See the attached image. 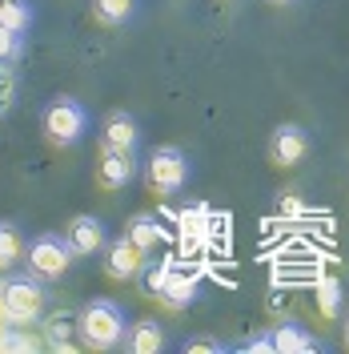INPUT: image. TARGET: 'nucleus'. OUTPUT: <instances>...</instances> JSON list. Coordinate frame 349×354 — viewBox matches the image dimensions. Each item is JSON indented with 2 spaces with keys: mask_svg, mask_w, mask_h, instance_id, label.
<instances>
[{
  "mask_svg": "<svg viewBox=\"0 0 349 354\" xmlns=\"http://www.w3.org/2000/svg\"><path fill=\"white\" fill-rule=\"evenodd\" d=\"M0 306H4V318L12 326H37L48 310V290H44V278L37 274H12L4 270L0 278Z\"/></svg>",
  "mask_w": 349,
  "mask_h": 354,
  "instance_id": "obj_1",
  "label": "nucleus"
},
{
  "mask_svg": "<svg viewBox=\"0 0 349 354\" xmlns=\"http://www.w3.org/2000/svg\"><path fill=\"white\" fill-rule=\"evenodd\" d=\"M77 330H81V342H85L88 351H117V346H125L129 318H125L121 302H112V298H92V302H85L81 314H77Z\"/></svg>",
  "mask_w": 349,
  "mask_h": 354,
  "instance_id": "obj_2",
  "label": "nucleus"
},
{
  "mask_svg": "<svg viewBox=\"0 0 349 354\" xmlns=\"http://www.w3.org/2000/svg\"><path fill=\"white\" fill-rule=\"evenodd\" d=\"M41 129L48 137V145L72 149V145L85 141V133H88V109L77 97H52L41 113Z\"/></svg>",
  "mask_w": 349,
  "mask_h": 354,
  "instance_id": "obj_3",
  "label": "nucleus"
},
{
  "mask_svg": "<svg viewBox=\"0 0 349 354\" xmlns=\"http://www.w3.org/2000/svg\"><path fill=\"white\" fill-rule=\"evenodd\" d=\"M72 258H77V254L68 250L65 234H57V230H44L32 242H24V270L37 274V278H44V282L65 278L68 270H72Z\"/></svg>",
  "mask_w": 349,
  "mask_h": 354,
  "instance_id": "obj_4",
  "label": "nucleus"
},
{
  "mask_svg": "<svg viewBox=\"0 0 349 354\" xmlns=\"http://www.w3.org/2000/svg\"><path fill=\"white\" fill-rule=\"evenodd\" d=\"M189 157L181 145H157L149 153V165H145V177H149V189L157 198H177L185 185H189Z\"/></svg>",
  "mask_w": 349,
  "mask_h": 354,
  "instance_id": "obj_5",
  "label": "nucleus"
},
{
  "mask_svg": "<svg viewBox=\"0 0 349 354\" xmlns=\"http://www.w3.org/2000/svg\"><path fill=\"white\" fill-rule=\"evenodd\" d=\"M149 258H153V254H145L129 234H121V238L105 242V274H109L112 282H132V278L145 270Z\"/></svg>",
  "mask_w": 349,
  "mask_h": 354,
  "instance_id": "obj_6",
  "label": "nucleus"
},
{
  "mask_svg": "<svg viewBox=\"0 0 349 354\" xmlns=\"http://www.w3.org/2000/svg\"><path fill=\"white\" fill-rule=\"evenodd\" d=\"M306 157H309V133H306V125L285 121V125H277V129L269 133V161H273L277 169L301 165Z\"/></svg>",
  "mask_w": 349,
  "mask_h": 354,
  "instance_id": "obj_7",
  "label": "nucleus"
},
{
  "mask_svg": "<svg viewBox=\"0 0 349 354\" xmlns=\"http://www.w3.org/2000/svg\"><path fill=\"white\" fill-rule=\"evenodd\" d=\"M137 177V149H109L101 145V157H97V185L105 194H121Z\"/></svg>",
  "mask_w": 349,
  "mask_h": 354,
  "instance_id": "obj_8",
  "label": "nucleus"
},
{
  "mask_svg": "<svg viewBox=\"0 0 349 354\" xmlns=\"http://www.w3.org/2000/svg\"><path fill=\"white\" fill-rule=\"evenodd\" d=\"M65 242H68V250H72L77 258H92L97 250H105L109 230H105V221L92 218V214H77V218L65 225Z\"/></svg>",
  "mask_w": 349,
  "mask_h": 354,
  "instance_id": "obj_9",
  "label": "nucleus"
},
{
  "mask_svg": "<svg viewBox=\"0 0 349 354\" xmlns=\"http://www.w3.org/2000/svg\"><path fill=\"white\" fill-rule=\"evenodd\" d=\"M273 354H313L321 351V338L309 330L306 322H297V318H285L273 326Z\"/></svg>",
  "mask_w": 349,
  "mask_h": 354,
  "instance_id": "obj_10",
  "label": "nucleus"
},
{
  "mask_svg": "<svg viewBox=\"0 0 349 354\" xmlns=\"http://www.w3.org/2000/svg\"><path fill=\"white\" fill-rule=\"evenodd\" d=\"M197 294H201V278H197L193 270H181V266H173V274H169V282H165V290H161V306L165 310H185L197 302Z\"/></svg>",
  "mask_w": 349,
  "mask_h": 354,
  "instance_id": "obj_11",
  "label": "nucleus"
},
{
  "mask_svg": "<svg viewBox=\"0 0 349 354\" xmlns=\"http://www.w3.org/2000/svg\"><path fill=\"white\" fill-rule=\"evenodd\" d=\"M137 141H141L137 117L125 109H112L105 117V125H101V145H109V149H137Z\"/></svg>",
  "mask_w": 349,
  "mask_h": 354,
  "instance_id": "obj_12",
  "label": "nucleus"
},
{
  "mask_svg": "<svg viewBox=\"0 0 349 354\" xmlns=\"http://www.w3.org/2000/svg\"><path fill=\"white\" fill-rule=\"evenodd\" d=\"M125 351L129 354H161L165 351V330H161V322H157V318H141L137 326H129Z\"/></svg>",
  "mask_w": 349,
  "mask_h": 354,
  "instance_id": "obj_13",
  "label": "nucleus"
},
{
  "mask_svg": "<svg viewBox=\"0 0 349 354\" xmlns=\"http://www.w3.org/2000/svg\"><path fill=\"white\" fill-rule=\"evenodd\" d=\"M125 234H129L132 242L145 250V254H157V250H161V242H165V230H161V218H157V214H132Z\"/></svg>",
  "mask_w": 349,
  "mask_h": 354,
  "instance_id": "obj_14",
  "label": "nucleus"
},
{
  "mask_svg": "<svg viewBox=\"0 0 349 354\" xmlns=\"http://www.w3.org/2000/svg\"><path fill=\"white\" fill-rule=\"evenodd\" d=\"M32 21H37V8L32 0H0V24L12 28V32H32Z\"/></svg>",
  "mask_w": 349,
  "mask_h": 354,
  "instance_id": "obj_15",
  "label": "nucleus"
},
{
  "mask_svg": "<svg viewBox=\"0 0 349 354\" xmlns=\"http://www.w3.org/2000/svg\"><path fill=\"white\" fill-rule=\"evenodd\" d=\"M24 262V238L17 230V221H0V274L17 270Z\"/></svg>",
  "mask_w": 349,
  "mask_h": 354,
  "instance_id": "obj_16",
  "label": "nucleus"
},
{
  "mask_svg": "<svg viewBox=\"0 0 349 354\" xmlns=\"http://www.w3.org/2000/svg\"><path fill=\"white\" fill-rule=\"evenodd\" d=\"M132 12H137V0H92V21L105 24V28L129 24Z\"/></svg>",
  "mask_w": 349,
  "mask_h": 354,
  "instance_id": "obj_17",
  "label": "nucleus"
},
{
  "mask_svg": "<svg viewBox=\"0 0 349 354\" xmlns=\"http://www.w3.org/2000/svg\"><path fill=\"white\" fill-rule=\"evenodd\" d=\"M173 258H161V262H145V270L137 274L141 278V290H145V298H161V290H165V282H169V274H173Z\"/></svg>",
  "mask_w": 349,
  "mask_h": 354,
  "instance_id": "obj_18",
  "label": "nucleus"
},
{
  "mask_svg": "<svg viewBox=\"0 0 349 354\" xmlns=\"http://www.w3.org/2000/svg\"><path fill=\"white\" fill-rule=\"evenodd\" d=\"M72 330H77V322H72L68 314H52L48 326H44V346H48V351H72V346H77V342H72Z\"/></svg>",
  "mask_w": 349,
  "mask_h": 354,
  "instance_id": "obj_19",
  "label": "nucleus"
},
{
  "mask_svg": "<svg viewBox=\"0 0 349 354\" xmlns=\"http://www.w3.org/2000/svg\"><path fill=\"white\" fill-rule=\"evenodd\" d=\"M317 310H321V318H337L341 314V278L326 274L317 282Z\"/></svg>",
  "mask_w": 349,
  "mask_h": 354,
  "instance_id": "obj_20",
  "label": "nucleus"
},
{
  "mask_svg": "<svg viewBox=\"0 0 349 354\" xmlns=\"http://www.w3.org/2000/svg\"><path fill=\"white\" fill-rule=\"evenodd\" d=\"M24 57V37L0 24V65H17Z\"/></svg>",
  "mask_w": 349,
  "mask_h": 354,
  "instance_id": "obj_21",
  "label": "nucleus"
},
{
  "mask_svg": "<svg viewBox=\"0 0 349 354\" xmlns=\"http://www.w3.org/2000/svg\"><path fill=\"white\" fill-rule=\"evenodd\" d=\"M17 73H12V65H0V117H8L12 113V105H17Z\"/></svg>",
  "mask_w": 349,
  "mask_h": 354,
  "instance_id": "obj_22",
  "label": "nucleus"
},
{
  "mask_svg": "<svg viewBox=\"0 0 349 354\" xmlns=\"http://www.w3.org/2000/svg\"><path fill=\"white\" fill-rule=\"evenodd\" d=\"M229 351L221 338H209V334H197V338H185V354H221Z\"/></svg>",
  "mask_w": 349,
  "mask_h": 354,
  "instance_id": "obj_23",
  "label": "nucleus"
},
{
  "mask_svg": "<svg viewBox=\"0 0 349 354\" xmlns=\"http://www.w3.org/2000/svg\"><path fill=\"white\" fill-rule=\"evenodd\" d=\"M233 351H241V354H273V334H269V330L249 334V338H245V342H237Z\"/></svg>",
  "mask_w": 349,
  "mask_h": 354,
  "instance_id": "obj_24",
  "label": "nucleus"
},
{
  "mask_svg": "<svg viewBox=\"0 0 349 354\" xmlns=\"http://www.w3.org/2000/svg\"><path fill=\"white\" fill-rule=\"evenodd\" d=\"M269 4H293V0H269Z\"/></svg>",
  "mask_w": 349,
  "mask_h": 354,
  "instance_id": "obj_25",
  "label": "nucleus"
},
{
  "mask_svg": "<svg viewBox=\"0 0 349 354\" xmlns=\"http://www.w3.org/2000/svg\"><path fill=\"white\" fill-rule=\"evenodd\" d=\"M346 346H349V318H346Z\"/></svg>",
  "mask_w": 349,
  "mask_h": 354,
  "instance_id": "obj_26",
  "label": "nucleus"
}]
</instances>
